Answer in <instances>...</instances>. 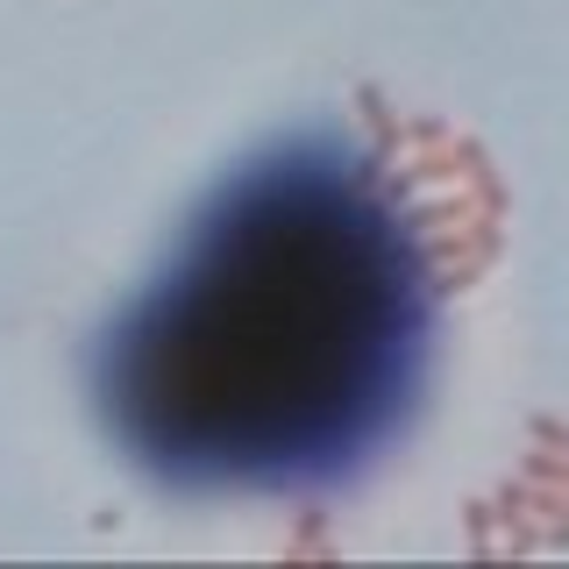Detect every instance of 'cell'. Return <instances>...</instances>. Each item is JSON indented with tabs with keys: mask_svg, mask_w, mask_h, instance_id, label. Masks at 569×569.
<instances>
[{
	"mask_svg": "<svg viewBox=\"0 0 569 569\" xmlns=\"http://www.w3.org/2000/svg\"><path fill=\"white\" fill-rule=\"evenodd\" d=\"M420 263L349 164H278L213 213L121 349V413L192 477H307L356 456L406 399Z\"/></svg>",
	"mask_w": 569,
	"mask_h": 569,
	"instance_id": "1",
	"label": "cell"
}]
</instances>
